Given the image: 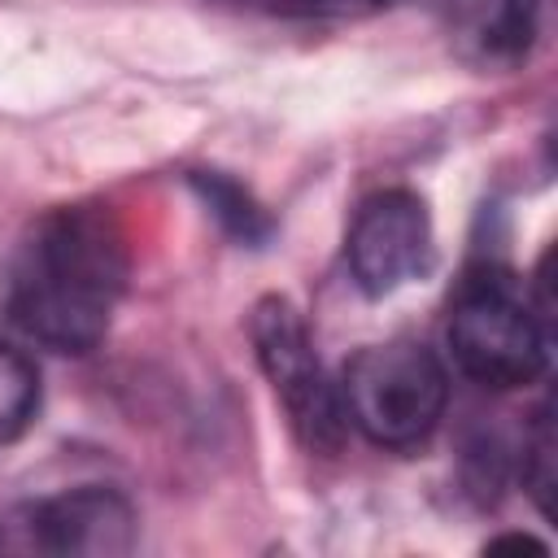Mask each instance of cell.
Listing matches in <instances>:
<instances>
[{"mask_svg":"<svg viewBox=\"0 0 558 558\" xmlns=\"http://www.w3.org/2000/svg\"><path fill=\"white\" fill-rule=\"evenodd\" d=\"M126 240L109 205H57L17 240L9 318L52 353H92L126 292Z\"/></svg>","mask_w":558,"mask_h":558,"instance_id":"cell-1","label":"cell"},{"mask_svg":"<svg viewBox=\"0 0 558 558\" xmlns=\"http://www.w3.org/2000/svg\"><path fill=\"white\" fill-rule=\"evenodd\" d=\"M445 340L453 353V366L488 388L510 392L527 388L549 366L554 331L536 318L532 296H523V283L506 266H471L449 301Z\"/></svg>","mask_w":558,"mask_h":558,"instance_id":"cell-2","label":"cell"},{"mask_svg":"<svg viewBox=\"0 0 558 558\" xmlns=\"http://www.w3.org/2000/svg\"><path fill=\"white\" fill-rule=\"evenodd\" d=\"M344 423L379 449L423 445L449 401V375L423 340L366 344L344 362L340 375Z\"/></svg>","mask_w":558,"mask_h":558,"instance_id":"cell-3","label":"cell"},{"mask_svg":"<svg viewBox=\"0 0 558 558\" xmlns=\"http://www.w3.org/2000/svg\"><path fill=\"white\" fill-rule=\"evenodd\" d=\"M248 340L257 353L262 375L270 379L296 440L310 453H336L344 445V410H340V392L327 379L310 327L301 318V310L288 296H262L248 314Z\"/></svg>","mask_w":558,"mask_h":558,"instance_id":"cell-4","label":"cell"},{"mask_svg":"<svg viewBox=\"0 0 558 558\" xmlns=\"http://www.w3.org/2000/svg\"><path fill=\"white\" fill-rule=\"evenodd\" d=\"M135 506L105 484H78L0 510V554L122 558L135 549Z\"/></svg>","mask_w":558,"mask_h":558,"instance_id":"cell-5","label":"cell"},{"mask_svg":"<svg viewBox=\"0 0 558 558\" xmlns=\"http://www.w3.org/2000/svg\"><path fill=\"white\" fill-rule=\"evenodd\" d=\"M344 257L353 283L366 296H392L397 288L423 279L436 262L432 214L423 196L410 187H384L366 196L349 222Z\"/></svg>","mask_w":558,"mask_h":558,"instance_id":"cell-6","label":"cell"},{"mask_svg":"<svg viewBox=\"0 0 558 558\" xmlns=\"http://www.w3.org/2000/svg\"><path fill=\"white\" fill-rule=\"evenodd\" d=\"M462 44L488 65H514L541 31V0H462Z\"/></svg>","mask_w":558,"mask_h":558,"instance_id":"cell-7","label":"cell"},{"mask_svg":"<svg viewBox=\"0 0 558 558\" xmlns=\"http://www.w3.org/2000/svg\"><path fill=\"white\" fill-rule=\"evenodd\" d=\"M187 183H192V192L201 196V205L209 209V218H214L235 244H244V248L270 244L275 222H270V214L262 209V201H257L244 183H235V179L222 174V170H192Z\"/></svg>","mask_w":558,"mask_h":558,"instance_id":"cell-8","label":"cell"},{"mask_svg":"<svg viewBox=\"0 0 558 558\" xmlns=\"http://www.w3.org/2000/svg\"><path fill=\"white\" fill-rule=\"evenodd\" d=\"M39 410V371L13 344H0V445L17 440Z\"/></svg>","mask_w":558,"mask_h":558,"instance_id":"cell-9","label":"cell"},{"mask_svg":"<svg viewBox=\"0 0 558 558\" xmlns=\"http://www.w3.org/2000/svg\"><path fill=\"white\" fill-rule=\"evenodd\" d=\"M519 475H523V488L536 501V510L549 519L554 514V414H549V405H541L532 414V427L519 449Z\"/></svg>","mask_w":558,"mask_h":558,"instance_id":"cell-10","label":"cell"},{"mask_svg":"<svg viewBox=\"0 0 558 558\" xmlns=\"http://www.w3.org/2000/svg\"><path fill=\"white\" fill-rule=\"evenodd\" d=\"M488 549H532V554H549L536 536H519V532H514V536H497V541H488Z\"/></svg>","mask_w":558,"mask_h":558,"instance_id":"cell-11","label":"cell"},{"mask_svg":"<svg viewBox=\"0 0 558 558\" xmlns=\"http://www.w3.org/2000/svg\"><path fill=\"white\" fill-rule=\"evenodd\" d=\"M340 4H388V0H340Z\"/></svg>","mask_w":558,"mask_h":558,"instance_id":"cell-12","label":"cell"}]
</instances>
